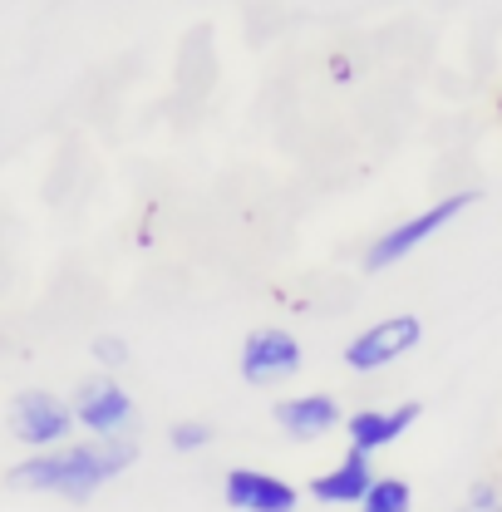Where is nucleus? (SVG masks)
Instances as JSON below:
<instances>
[{
  "label": "nucleus",
  "mask_w": 502,
  "mask_h": 512,
  "mask_svg": "<svg viewBox=\"0 0 502 512\" xmlns=\"http://www.w3.org/2000/svg\"><path fill=\"white\" fill-rule=\"evenodd\" d=\"M133 463H138V448L128 439H89V444L30 453L5 478L20 493H55V498H69V503H89L104 483H114Z\"/></svg>",
  "instance_id": "1"
},
{
  "label": "nucleus",
  "mask_w": 502,
  "mask_h": 512,
  "mask_svg": "<svg viewBox=\"0 0 502 512\" xmlns=\"http://www.w3.org/2000/svg\"><path fill=\"white\" fill-rule=\"evenodd\" d=\"M478 202V188H463V192H448L439 202H429L424 212H414V217H404V222H394V227H384L375 242L365 247V271H384V266H399L404 256H414L434 232H443L453 217H463L468 207Z\"/></svg>",
  "instance_id": "2"
},
{
  "label": "nucleus",
  "mask_w": 502,
  "mask_h": 512,
  "mask_svg": "<svg viewBox=\"0 0 502 512\" xmlns=\"http://www.w3.org/2000/svg\"><path fill=\"white\" fill-rule=\"evenodd\" d=\"M5 424H10V434L25 448H45V453H50V448H64L69 434L79 429V424H74V404H64L60 394H50V389H20V394L10 399Z\"/></svg>",
  "instance_id": "3"
},
{
  "label": "nucleus",
  "mask_w": 502,
  "mask_h": 512,
  "mask_svg": "<svg viewBox=\"0 0 502 512\" xmlns=\"http://www.w3.org/2000/svg\"><path fill=\"white\" fill-rule=\"evenodd\" d=\"M424 340V320L419 316H384L375 325H365L350 345H345V365L355 375H370V370H384L394 360H404L414 345Z\"/></svg>",
  "instance_id": "4"
},
{
  "label": "nucleus",
  "mask_w": 502,
  "mask_h": 512,
  "mask_svg": "<svg viewBox=\"0 0 502 512\" xmlns=\"http://www.w3.org/2000/svg\"><path fill=\"white\" fill-rule=\"evenodd\" d=\"M74 424L94 439H124V429L133 424V394L114 375L84 380L74 389Z\"/></svg>",
  "instance_id": "5"
},
{
  "label": "nucleus",
  "mask_w": 502,
  "mask_h": 512,
  "mask_svg": "<svg viewBox=\"0 0 502 512\" xmlns=\"http://www.w3.org/2000/svg\"><path fill=\"white\" fill-rule=\"evenodd\" d=\"M237 370L247 384H281L301 370V340L291 330H251L242 340V355H237Z\"/></svg>",
  "instance_id": "6"
},
{
  "label": "nucleus",
  "mask_w": 502,
  "mask_h": 512,
  "mask_svg": "<svg viewBox=\"0 0 502 512\" xmlns=\"http://www.w3.org/2000/svg\"><path fill=\"white\" fill-rule=\"evenodd\" d=\"M222 498L237 512H296L301 508V488L281 473L266 468H232L222 478Z\"/></svg>",
  "instance_id": "7"
},
{
  "label": "nucleus",
  "mask_w": 502,
  "mask_h": 512,
  "mask_svg": "<svg viewBox=\"0 0 502 512\" xmlns=\"http://www.w3.org/2000/svg\"><path fill=\"white\" fill-rule=\"evenodd\" d=\"M271 419H276V429L286 439L315 444V439H325V434H335L345 424V409L330 394H286V399H276Z\"/></svg>",
  "instance_id": "8"
},
{
  "label": "nucleus",
  "mask_w": 502,
  "mask_h": 512,
  "mask_svg": "<svg viewBox=\"0 0 502 512\" xmlns=\"http://www.w3.org/2000/svg\"><path fill=\"white\" fill-rule=\"evenodd\" d=\"M424 414V404L419 399H404V404H394V409H355V414H345V439L355 453H379V448L399 444L409 429H414V419Z\"/></svg>",
  "instance_id": "9"
},
{
  "label": "nucleus",
  "mask_w": 502,
  "mask_h": 512,
  "mask_svg": "<svg viewBox=\"0 0 502 512\" xmlns=\"http://www.w3.org/2000/svg\"><path fill=\"white\" fill-rule=\"evenodd\" d=\"M375 463L365 458V453H345L335 468H325V473H315L311 483H306V493H311L320 508H360L365 498H370V488H375Z\"/></svg>",
  "instance_id": "10"
},
{
  "label": "nucleus",
  "mask_w": 502,
  "mask_h": 512,
  "mask_svg": "<svg viewBox=\"0 0 502 512\" xmlns=\"http://www.w3.org/2000/svg\"><path fill=\"white\" fill-rule=\"evenodd\" d=\"M360 512H414V488L404 483V478H375V488H370V498L360 503Z\"/></svg>",
  "instance_id": "11"
},
{
  "label": "nucleus",
  "mask_w": 502,
  "mask_h": 512,
  "mask_svg": "<svg viewBox=\"0 0 502 512\" xmlns=\"http://www.w3.org/2000/svg\"><path fill=\"white\" fill-rule=\"evenodd\" d=\"M217 439V429L207 424V419H178L173 429H168V448L173 453H197V448H207Z\"/></svg>",
  "instance_id": "12"
},
{
  "label": "nucleus",
  "mask_w": 502,
  "mask_h": 512,
  "mask_svg": "<svg viewBox=\"0 0 502 512\" xmlns=\"http://www.w3.org/2000/svg\"><path fill=\"white\" fill-rule=\"evenodd\" d=\"M453 512H502V493L493 488V483H478V488H473Z\"/></svg>",
  "instance_id": "13"
},
{
  "label": "nucleus",
  "mask_w": 502,
  "mask_h": 512,
  "mask_svg": "<svg viewBox=\"0 0 502 512\" xmlns=\"http://www.w3.org/2000/svg\"><path fill=\"white\" fill-rule=\"evenodd\" d=\"M94 360H99V365H109V370H114V365H124L128 360V340H119V335H99V340H94Z\"/></svg>",
  "instance_id": "14"
},
{
  "label": "nucleus",
  "mask_w": 502,
  "mask_h": 512,
  "mask_svg": "<svg viewBox=\"0 0 502 512\" xmlns=\"http://www.w3.org/2000/svg\"><path fill=\"white\" fill-rule=\"evenodd\" d=\"M498 114H502V99H498Z\"/></svg>",
  "instance_id": "15"
}]
</instances>
